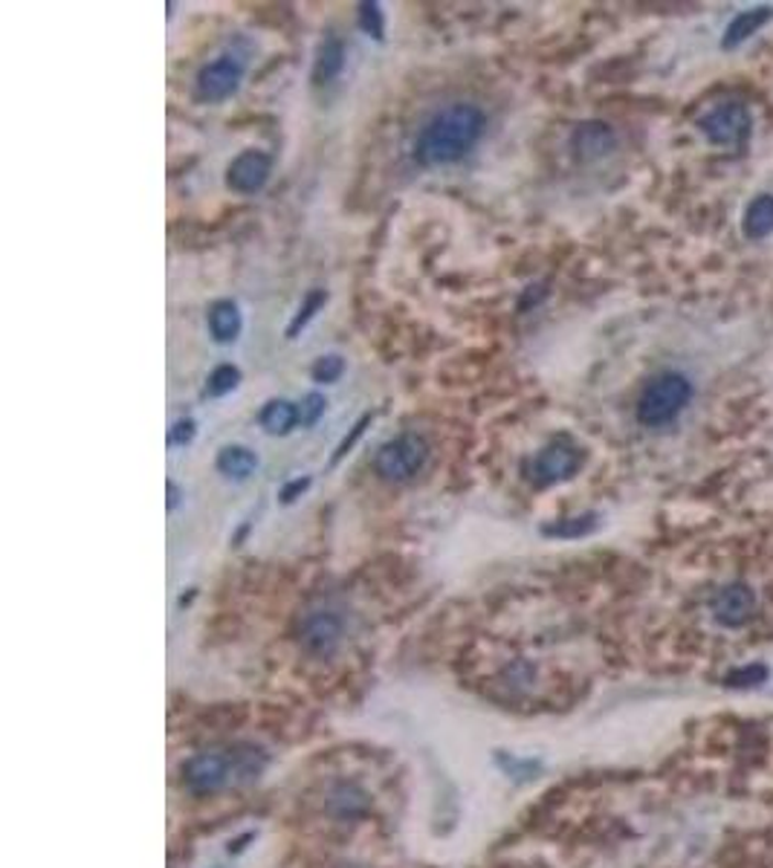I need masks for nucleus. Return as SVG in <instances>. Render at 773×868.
I'll return each instance as SVG.
<instances>
[{
	"label": "nucleus",
	"mask_w": 773,
	"mask_h": 868,
	"mask_svg": "<svg viewBox=\"0 0 773 868\" xmlns=\"http://www.w3.org/2000/svg\"><path fill=\"white\" fill-rule=\"evenodd\" d=\"M484 127L486 116L479 104H447L421 127L415 140V159L423 168L452 166L479 145Z\"/></svg>",
	"instance_id": "obj_1"
},
{
	"label": "nucleus",
	"mask_w": 773,
	"mask_h": 868,
	"mask_svg": "<svg viewBox=\"0 0 773 868\" xmlns=\"http://www.w3.org/2000/svg\"><path fill=\"white\" fill-rule=\"evenodd\" d=\"M267 765V756L258 747L238 744L229 750H206L192 756L183 765V784L194 797H206L226 788L229 781H253Z\"/></svg>",
	"instance_id": "obj_2"
},
{
	"label": "nucleus",
	"mask_w": 773,
	"mask_h": 868,
	"mask_svg": "<svg viewBox=\"0 0 773 868\" xmlns=\"http://www.w3.org/2000/svg\"><path fill=\"white\" fill-rule=\"evenodd\" d=\"M690 397H693V388L681 374H661L640 394L638 420L643 426H663L690 403Z\"/></svg>",
	"instance_id": "obj_3"
},
{
	"label": "nucleus",
	"mask_w": 773,
	"mask_h": 868,
	"mask_svg": "<svg viewBox=\"0 0 773 868\" xmlns=\"http://www.w3.org/2000/svg\"><path fill=\"white\" fill-rule=\"evenodd\" d=\"M429 460V443L421 434H397L394 441L383 443L374 458V469L383 481L403 483L412 481Z\"/></svg>",
	"instance_id": "obj_4"
},
{
	"label": "nucleus",
	"mask_w": 773,
	"mask_h": 868,
	"mask_svg": "<svg viewBox=\"0 0 773 868\" xmlns=\"http://www.w3.org/2000/svg\"><path fill=\"white\" fill-rule=\"evenodd\" d=\"M244 73H247V58L240 53L229 49L224 56H217L215 62H209L198 73V99H203V102H224L238 90Z\"/></svg>",
	"instance_id": "obj_5"
},
{
	"label": "nucleus",
	"mask_w": 773,
	"mask_h": 868,
	"mask_svg": "<svg viewBox=\"0 0 773 868\" xmlns=\"http://www.w3.org/2000/svg\"><path fill=\"white\" fill-rule=\"evenodd\" d=\"M345 637V620L331 608H320L302 620L299 628V643L307 655L331 657L339 648Z\"/></svg>",
	"instance_id": "obj_6"
},
{
	"label": "nucleus",
	"mask_w": 773,
	"mask_h": 868,
	"mask_svg": "<svg viewBox=\"0 0 773 868\" xmlns=\"http://www.w3.org/2000/svg\"><path fill=\"white\" fill-rule=\"evenodd\" d=\"M698 127H702L709 143L739 145L744 143L750 134V113L748 108L739 102L718 104V108H713L707 116H702Z\"/></svg>",
	"instance_id": "obj_7"
},
{
	"label": "nucleus",
	"mask_w": 773,
	"mask_h": 868,
	"mask_svg": "<svg viewBox=\"0 0 773 868\" xmlns=\"http://www.w3.org/2000/svg\"><path fill=\"white\" fill-rule=\"evenodd\" d=\"M582 466V452L576 446L568 443H550L545 446L530 464V478L539 487H550V483L568 481L571 475H576V469Z\"/></svg>",
	"instance_id": "obj_8"
},
{
	"label": "nucleus",
	"mask_w": 773,
	"mask_h": 868,
	"mask_svg": "<svg viewBox=\"0 0 773 868\" xmlns=\"http://www.w3.org/2000/svg\"><path fill=\"white\" fill-rule=\"evenodd\" d=\"M272 171V159L264 151H244L226 168V186L238 194H256L267 186Z\"/></svg>",
	"instance_id": "obj_9"
},
{
	"label": "nucleus",
	"mask_w": 773,
	"mask_h": 868,
	"mask_svg": "<svg viewBox=\"0 0 773 868\" xmlns=\"http://www.w3.org/2000/svg\"><path fill=\"white\" fill-rule=\"evenodd\" d=\"M713 616H716L721 625H744L757 611V593L750 591L748 585H725L721 591H716L713 602Z\"/></svg>",
	"instance_id": "obj_10"
},
{
	"label": "nucleus",
	"mask_w": 773,
	"mask_h": 868,
	"mask_svg": "<svg viewBox=\"0 0 773 868\" xmlns=\"http://www.w3.org/2000/svg\"><path fill=\"white\" fill-rule=\"evenodd\" d=\"M571 148L580 159H600L614 148V131L603 122H585L571 136Z\"/></svg>",
	"instance_id": "obj_11"
},
{
	"label": "nucleus",
	"mask_w": 773,
	"mask_h": 868,
	"mask_svg": "<svg viewBox=\"0 0 773 868\" xmlns=\"http://www.w3.org/2000/svg\"><path fill=\"white\" fill-rule=\"evenodd\" d=\"M240 331H244V316L235 301H215L209 308V333L215 336V342L229 345L238 340Z\"/></svg>",
	"instance_id": "obj_12"
},
{
	"label": "nucleus",
	"mask_w": 773,
	"mask_h": 868,
	"mask_svg": "<svg viewBox=\"0 0 773 868\" xmlns=\"http://www.w3.org/2000/svg\"><path fill=\"white\" fill-rule=\"evenodd\" d=\"M217 472L229 478V481H247L249 475H256L258 455L249 446H224L217 452Z\"/></svg>",
	"instance_id": "obj_13"
},
{
	"label": "nucleus",
	"mask_w": 773,
	"mask_h": 868,
	"mask_svg": "<svg viewBox=\"0 0 773 868\" xmlns=\"http://www.w3.org/2000/svg\"><path fill=\"white\" fill-rule=\"evenodd\" d=\"M345 70V44L336 35L325 38L313 62V85H331Z\"/></svg>",
	"instance_id": "obj_14"
},
{
	"label": "nucleus",
	"mask_w": 773,
	"mask_h": 868,
	"mask_svg": "<svg viewBox=\"0 0 773 868\" xmlns=\"http://www.w3.org/2000/svg\"><path fill=\"white\" fill-rule=\"evenodd\" d=\"M261 429L267 434H284L293 432L299 426V405L290 403V400H270V403L261 409Z\"/></svg>",
	"instance_id": "obj_15"
},
{
	"label": "nucleus",
	"mask_w": 773,
	"mask_h": 868,
	"mask_svg": "<svg viewBox=\"0 0 773 868\" xmlns=\"http://www.w3.org/2000/svg\"><path fill=\"white\" fill-rule=\"evenodd\" d=\"M744 232L748 237H765L773 232V198L762 194L748 205L744 212Z\"/></svg>",
	"instance_id": "obj_16"
},
{
	"label": "nucleus",
	"mask_w": 773,
	"mask_h": 868,
	"mask_svg": "<svg viewBox=\"0 0 773 868\" xmlns=\"http://www.w3.org/2000/svg\"><path fill=\"white\" fill-rule=\"evenodd\" d=\"M771 15H773V9H768V7L753 9V12H741L733 24H730V30H727L725 47H736V44H741V41L748 38V35H753V32L765 24V21H771Z\"/></svg>",
	"instance_id": "obj_17"
},
{
	"label": "nucleus",
	"mask_w": 773,
	"mask_h": 868,
	"mask_svg": "<svg viewBox=\"0 0 773 868\" xmlns=\"http://www.w3.org/2000/svg\"><path fill=\"white\" fill-rule=\"evenodd\" d=\"M594 527H597V515L585 513V515H574V519H559L553 521V524H545L542 533L550 538H580V536H589Z\"/></svg>",
	"instance_id": "obj_18"
},
{
	"label": "nucleus",
	"mask_w": 773,
	"mask_h": 868,
	"mask_svg": "<svg viewBox=\"0 0 773 868\" xmlns=\"http://www.w3.org/2000/svg\"><path fill=\"white\" fill-rule=\"evenodd\" d=\"M327 304V292L325 290H311L307 292V299L302 301V308H299V313L293 316V322L288 324V340H295L299 333L307 327V324L316 319V313H320L322 308Z\"/></svg>",
	"instance_id": "obj_19"
},
{
	"label": "nucleus",
	"mask_w": 773,
	"mask_h": 868,
	"mask_svg": "<svg viewBox=\"0 0 773 868\" xmlns=\"http://www.w3.org/2000/svg\"><path fill=\"white\" fill-rule=\"evenodd\" d=\"M240 386V368L238 365H217L215 371L209 374L206 397H226Z\"/></svg>",
	"instance_id": "obj_20"
},
{
	"label": "nucleus",
	"mask_w": 773,
	"mask_h": 868,
	"mask_svg": "<svg viewBox=\"0 0 773 868\" xmlns=\"http://www.w3.org/2000/svg\"><path fill=\"white\" fill-rule=\"evenodd\" d=\"M357 21H359V30L366 32L368 38H374V41L385 38V15H383V9H380V3H371V0L359 3Z\"/></svg>",
	"instance_id": "obj_21"
},
{
	"label": "nucleus",
	"mask_w": 773,
	"mask_h": 868,
	"mask_svg": "<svg viewBox=\"0 0 773 868\" xmlns=\"http://www.w3.org/2000/svg\"><path fill=\"white\" fill-rule=\"evenodd\" d=\"M343 374H345V359L339 354L320 356L311 368L313 382H320V386H331V382H336Z\"/></svg>",
	"instance_id": "obj_22"
},
{
	"label": "nucleus",
	"mask_w": 773,
	"mask_h": 868,
	"mask_svg": "<svg viewBox=\"0 0 773 868\" xmlns=\"http://www.w3.org/2000/svg\"><path fill=\"white\" fill-rule=\"evenodd\" d=\"M325 409H327L325 397L316 394V391H313V394H307L302 403H299V426L302 429L316 426V423L322 420V414H325Z\"/></svg>",
	"instance_id": "obj_23"
},
{
	"label": "nucleus",
	"mask_w": 773,
	"mask_h": 868,
	"mask_svg": "<svg viewBox=\"0 0 773 868\" xmlns=\"http://www.w3.org/2000/svg\"><path fill=\"white\" fill-rule=\"evenodd\" d=\"M371 426V414H362V418L357 420V423H354L351 426V432L345 434L343 437V443H339V446H336V452H334V458H331V466H336L339 464V460L345 458V455H348V452L354 449V446H357L359 443V437H362V434H366V429Z\"/></svg>",
	"instance_id": "obj_24"
},
{
	"label": "nucleus",
	"mask_w": 773,
	"mask_h": 868,
	"mask_svg": "<svg viewBox=\"0 0 773 868\" xmlns=\"http://www.w3.org/2000/svg\"><path fill=\"white\" fill-rule=\"evenodd\" d=\"M765 678H768L765 666H741V669L727 675V683H730V687H757V683H762Z\"/></svg>",
	"instance_id": "obj_25"
},
{
	"label": "nucleus",
	"mask_w": 773,
	"mask_h": 868,
	"mask_svg": "<svg viewBox=\"0 0 773 868\" xmlns=\"http://www.w3.org/2000/svg\"><path fill=\"white\" fill-rule=\"evenodd\" d=\"M194 437H198V423H194L192 418L177 420L175 426H171V432H168V443H171V446H189Z\"/></svg>",
	"instance_id": "obj_26"
},
{
	"label": "nucleus",
	"mask_w": 773,
	"mask_h": 868,
	"mask_svg": "<svg viewBox=\"0 0 773 868\" xmlns=\"http://www.w3.org/2000/svg\"><path fill=\"white\" fill-rule=\"evenodd\" d=\"M307 490H311V478L304 475V478H295V481H290V483H284V487H281L279 501H281V504H293L295 498H302Z\"/></svg>",
	"instance_id": "obj_27"
},
{
	"label": "nucleus",
	"mask_w": 773,
	"mask_h": 868,
	"mask_svg": "<svg viewBox=\"0 0 773 868\" xmlns=\"http://www.w3.org/2000/svg\"><path fill=\"white\" fill-rule=\"evenodd\" d=\"M180 501H183V490H180V487H177L175 481H168L166 483V507H168V513H175L177 507H180Z\"/></svg>",
	"instance_id": "obj_28"
}]
</instances>
